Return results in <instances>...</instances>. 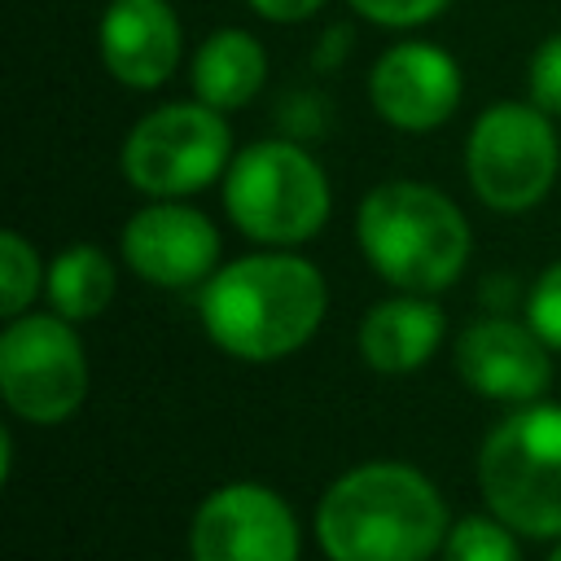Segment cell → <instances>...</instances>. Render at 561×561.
<instances>
[{
    "label": "cell",
    "instance_id": "cell-1",
    "mask_svg": "<svg viewBox=\"0 0 561 561\" xmlns=\"http://www.w3.org/2000/svg\"><path fill=\"white\" fill-rule=\"evenodd\" d=\"M197 311L206 337L224 355L272 364L316 337L329 311V285L311 259L263 250L215 267L197 294Z\"/></svg>",
    "mask_w": 561,
    "mask_h": 561
},
{
    "label": "cell",
    "instance_id": "cell-2",
    "mask_svg": "<svg viewBox=\"0 0 561 561\" xmlns=\"http://www.w3.org/2000/svg\"><path fill=\"white\" fill-rule=\"evenodd\" d=\"M447 530V500L403 460L355 465L316 504V539L329 561H430Z\"/></svg>",
    "mask_w": 561,
    "mask_h": 561
},
{
    "label": "cell",
    "instance_id": "cell-3",
    "mask_svg": "<svg viewBox=\"0 0 561 561\" xmlns=\"http://www.w3.org/2000/svg\"><path fill=\"white\" fill-rule=\"evenodd\" d=\"M355 237L368 267L408 294L447 289L473 250L465 210L421 180H386L368 188L355 215Z\"/></svg>",
    "mask_w": 561,
    "mask_h": 561
},
{
    "label": "cell",
    "instance_id": "cell-4",
    "mask_svg": "<svg viewBox=\"0 0 561 561\" xmlns=\"http://www.w3.org/2000/svg\"><path fill=\"white\" fill-rule=\"evenodd\" d=\"M486 508L526 539H561V403H517L478 447Z\"/></svg>",
    "mask_w": 561,
    "mask_h": 561
},
{
    "label": "cell",
    "instance_id": "cell-5",
    "mask_svg": "<svg viewBox=\"0 0 561 561\" xmlns=\"http://www.w3.org/2000/svg\"><path fill=\"white\" fill-rule=\"evenodd\" d=\"M224 210L259 245H302L333 210L324 167L294 140H254L224 171Z\"/></svg>",
    "mask_w": 561,
    "mask_h": 561
},
{
    "label": "cell",
    "instance_id": "cell-6",
    "mask_svg": "<svg viewBox=\"0 0 561 561\" xmlns=\"http://www.w3.org/2000/svg\"><path fill=\"white\" fill-rule=\"evenodd\" d=\"M465 171L478 202L500 215H522L539 206L561 171V140L552 114H543L535 101H495L469 127Z\"/></svg>",
    "mask_w": 561,
    "mask_h": 561
},
{
    "label": "cell",
    "instance_id": "cell-7",
    "mask_svg": "<svg viewBox=\"0 0 561 561\" xmlns=\"http://www.w3.org/2000/svg\"><path fill=\"white\" fill-rule=\"evenodd\" d=\"M232 162V127L206 101H171L131 123L118 167L145 197H188L215 184Z\"/></svg>",
    "mask_w": 561,
    "mask_h": 561
},
{
    "label": "cell",
    "instance_id": "cell-8",
    "mask_svg": "<svg viewBox=\"0 0 561 561\" xmlns=\"http://www.w3.org/2000/svg\"><path fill=\"white\" fill-rule=\"evenodd\" d=\"M88 394V359L66 316L22 311L0 333V399L31 425H61Z\"/></svg>",
    "mask_w": 561,
    "mask_h": 561
},
{
    "label": "cell",
    "instance_id": "cell-9",
    "mask_svg": "<svg viewBox=\"0 0 561 561\" xmlns=\"http://www.w3.org/2000/svg\"><path fill=\"white\" fill-rule=\"evenodd\" d=\"M193 561H298L302 535L294 508L263 482L215 486L188 526Z\"/></svg>",
    "mask_w": 561,
    "mask_h": 561
},
{
    "label": "cell",
    "instance_id": "cell-10",
    "mask_svg": "<svg viewBox=\"0 0 561 561\" xmlns=\"http://www.w3.org/2000/svg\"><path fill=\"white\" fill-rule=\"evenodd\" d=\"M127 267L158 289L206 285L219 263V228L180 197H153L123 224Z\"/></svg>",
    "mask_w": 561,
    "mask_h": 561
},
{
    "label": "cell",
    "instance_id": "cell-11",
    "mask_svg": "<svg viewBox=\"0 0 561 561\" xmlns=\"http://www.w3.org/2000/svg\"><path fill=\"white\" fill-rule=\"evenodd\" d=\"M460 66L430 39H403L386 48L368 70V101L377 118L399 131H434L460 105Z\"/></svg>",
    "mask_w": 561,
    "mask_h": 561
},
{
    "label": "cell",
    "instance_id": "cell-12",
    "mask_svg": "<svg viewBox=\"0 0 561 561\" xmlns=\"http://www.w3.org/2000/svg\"><path fill=\"white\" fill-rule=\"evenodd\" d=\"M552 346L517 320L486 316L460 329L451 364L460 381L495 403H535L552 386Z\"/></svg>",
    "mask_w": 561,
    "mask_h": 561
},
{
    "label": "cell",
    "instance_id": "cell-13",
    "mask_svg": "<svg viewBox=\"0 0 561 561\" xmlns=\"http://www.w3.org/2000/svg\"><path fill=\"white\" fill-rule=\"evenodd\" d=\"M96 48L123 88L153 92L175 75L184 31L167 0H110L96 26Z\"/></svg>",
    "mask_w": 561,
    "mask_h": 561
},
{
    "label": "cell",
    "instance_id": "cell-14",
    "mask_svg": "<svg viewBox=\"0 0 561 561\" xmlns=\"http://www.w3.org/2000/svg\"><path fill=\"white\" fill-rule=\"evenodd\" d=\"M447 337V316L430 294H394L364 311L359 355L377 373H412L434 359Z\"/></svg>",
    "mask_w": 561,
    "mask_h": 561
},
{
    "label": "cell",
    "instance_id": "cell-15",
    "mask_svg": "<svg viewBox=\"0 0 561 561\" xmlns=\"http://www.w3.org/2000/svg\"><path fill=\"white\" fill-rule=\"evenodd\" d=\"M263 83H267V53L241 26H224L206 35L202 48L193 53V96L224 114L254 101Z\"/></svg>",
    "mask_w": 561,
    "mask_h": 561
},
{
    "label": "cell",
    "instance_id": "cell-16",
    "mask_svg": "<svg viewBox=\"0 0 561 561\" xmlns=\"http://www.w3.org/2000/svg\"><path fill=\"white\" fill-rule=\"evenodd\" d=\"M48 302L57 316L66 320H92L110 307L114 298V263L105 259V250L79 241V245H66L53 263H48Z\"/></svg>",
    "mask_w": 561,
    "mask_h": 561
},
{
    "label": "cell",
    "instance_id": "cell-17",
    "mask_svg": "<svg viewBox=\"0 0 561 561\" xmlns=\"http://www.w3.org/2000/svg\"><path fill=\"white\" fill-rule=\"evenodd\" d=\"M443 561H522L517 530L486 513H465L443 539Z\"/></svg>",
    "mask_w": 561,
    "mask_h": 561
},
{
    "label": "cell",
    "instance_id": "cell-18",
    "mask_svg": "<svg viewBox=\"0 0 561 561\" xmlns=\"http://www.w3.org/2000/svg\"><path fill=\"white\" fill-rule=\"evenodd\" d=\"M44 280H48V272L39 263V250L13 228L0 232V311L9 320L22 316L35 302V294L44 289Z\"/></svg>",
    "mask_w": 561,
    "mask_h": 561
},
{
    "label": "cell",
    "instance_id": "cell-19",
    "mask_svg": "<svg viewBox=\"0 0 561 561\" xmlns=\"http://www.w3.org/2000/svg\"><path fill=\"white\" fill-rule=\"evenodd\" d=\"M526 324H530L552 351H561V259L548 263V267L539 272V280L530 285Z\"/></svg>",
    "mask_w": 561,
    "mask_h": 561
},
{
    "label": "cell",
    "instance_id": "cell-20",
    "mask_svg": "<svg viewBox=\"0 0 561 561\" xmlns=\"http://www.w3.org/2000/svg\"><path fill=\"white\" fill-rule=\"evenodd\" d=\"M526 92L543 114L561 118V35H548L535 48V57L526 66Z\"/></svg>",
    "mask_w": 561,
    "mask_h": 561
},
{
    "label": "cell",
    "instance_id": "cell-21",
    "mask_svg": "<svg viewBox=\"0 0 561 561\" xmlns=\"http://www.w3.org/2000/svg\"><path fill=\"white\" fill-rule=\"evenodd\" d=\"M359 18L390 26V31H408V26H425L434 22L451 0H346Z\"/></svg>",
    "mask_w": 561,
    "mask_h": 561
},
{
    "label": "cell",
    "instance_id": "cell-22",
    "mask_svg": "<svg viewBox=\"0 0 561 561\" xmlns=\"http://www.w3.org/2000/svg\"><path fill=\"white\" fill-rule=\"evenodd\" d=\"M324 0H250V9L267 22H280V26H294V22H307Z\"/></svg>",
    "mask_w": 561,
    "mask_h": 561
},
{
    "label": "cell",
    "instance_id": "cell-23",
    "mask_svg": "<svg viewBox=\"0 0 561 561\" xmlns=\"http://www.w3.org/2000/svg\"><path fill=\"white\" fill-rule=\"evenodd\" d=\"M548 561H561V539H557V548L548 552Z\"/></svg>",
    "mask_w": 561,
    "mask_h": 561
}]
</instances>
